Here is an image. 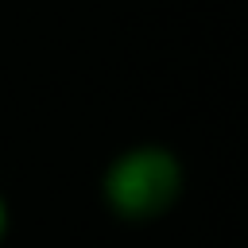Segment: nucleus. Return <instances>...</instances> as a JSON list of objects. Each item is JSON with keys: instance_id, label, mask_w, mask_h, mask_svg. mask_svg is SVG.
I'll return each mask as SVG.
<instances>
[{"instance_id": "2", "label": "nucleus", "mask_w": 248, "mask_h": 248, "mask_svg": "<svg viewBox=\"0 0 248 248\" xmlns=\"http://www.w3.org/2000/svg\"><path fill=\"white\" fill-rule=\"evenodd\" d=\"M8 225H12V217H8V202H4V194H0V244H4V236H8Z\"/></svg>"}, {"instance_id": "1", "label": "nucleus", "mask_w": 248, "mask_h": 248, "mask_svg": "<svg viewBox=\"0 0 248 248\" xmlns=\"http://www.w3.org/2000/svg\"><path fill=\"white\" fill-rule=\"evenodd\" d=\"M182 182L186 174L174 151L159 143H140V147L120 151L105 167L101 198L116 221L143 225L174 209V202L182 198Z\"/></svg>"}]
</instances>
